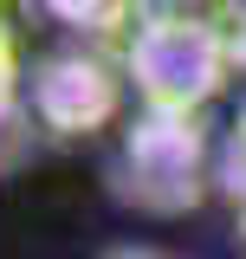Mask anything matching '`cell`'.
Returning a JSON list of instances; mask_svg holds the SVG:
<instances>
[{
    "label": "cell",
    "mask_w": 246,
    "mask_h": 259,
    "mask_svg": "<svg viewBox=\"0 0 246 259\" xmlns=\"http://www.w3.org/2000/svg\"><path fill=\"white\" fill-rule=\"evenodd\" d=\"M227 182H233V194H246V123L233 130V143H227Z\"/></svg>",
    "instance_id": "6da1fadb"
},
{
    "label": "cell",
    "mask_w": 246,
    "mask_h": 259,
    "mask_svg": "<svg viewBox=\"0 0 246 259\" xmlns=\"http://www.w3.org/2000/svg\"><path fill=\"white\" fill-rule=\"evenodd\" d=\"M104 259H162V253H149V246H117V253H104Z\"/></svg>",
    "instance_id": "7a4b0ae2"
}]
</instances>
